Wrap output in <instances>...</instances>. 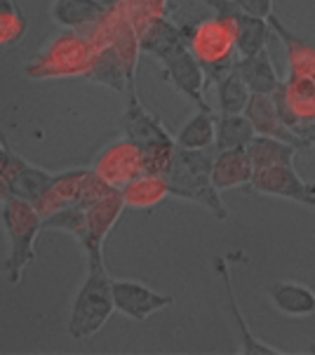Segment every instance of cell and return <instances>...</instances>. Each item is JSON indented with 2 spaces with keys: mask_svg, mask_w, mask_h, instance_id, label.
Segmentation results:
<instances>
[{
  "mask_svg": "<svg viewBox=\"0 0 315 355\" xmlns=\"http://www.w3.org/2000/svg\"><path fill=\"white\" fill-rule=\"evenodd\" d=\"M139 50L160 59L165 76L184 97H189L200 111H212L205 99V73L198 59L193 57L181 33V26L172 24L167 17L151 21V26L139 35Z\"/></svg>",
  "mask_w": 315,
  "mask_h": 355,
  "instance_id": "obj_1",
  "label": "cell"
},
{
  "mask_svg": "<svg viewBox=\"0 0 315 355\" xmlns=\"http://www.w3.org/2000/svg\"><path fill=\"white\" fill-rule=\"evenodd\" d=\"M207 5L214 10V17L203 19L198 24H181V33L203 66L205 80L219 83L228 71L235 69V8L233 0H207Z\"/></svg>",
  "mask_w": 315,
  "mask_h": 355,
  "instance_id": "obj_2",
  "label": "cell"
},
{
  "mask_svg": "<svg viewBox=\"0 0 315 355\" xmlns=\"http://www.w3.org/2000/svg\"><path fill=\"white\" fill-rule=\"evenodd\" d=\"M212 158L214 155H210L207 151L177 148L169 172L165 174L169 196L203 205L216 219H228V209L226 202L221 200V191L212 182Z\"/></svg>",
  "mask_w": 315,
  "mask_h": 355,
  "instance_id": "obj_3",
  "label": "cell"
},
{
  "mask_svg": "<svg viewBox=\"0 0 315 355\" xmlns=\"http://www.w3.org/2000/svg\"><path fill=\"white\" fill-rule=\"evenodd\" d=\"M125 137H130L139 146L144 174H160V177H165L174 160V153L179 148L177 139L165 130L160 118L144 108V104L137 97L135 85L130 87V97H127Z\"/></svg>",
  "mask_w": 315,
  "mask_h": 355,
  "instance_id": "obj_4",
  "label": "cell"
},
{
  "mask_svg": "<svg viewBox=\"0 0 315 355\" xmlns=\"http://www.w3.org/2000/svg\"><path fill=\"white\" fill-rule=\"evenodd\" d=\"M96 57V47L83 31L66 28L52 43L38 52L26 66L28 78H87Z\"/></svg>",
  "mask_w": 315,
  "mask_h": 355,
  "instance_id": "obj_5",
  "label": "cell"
},
{
  "mask_svg": "<svg viewBox=\"0 0 315 355\" xmlns=\"http://www.w3.org/2000/svg\"><path fill=\"white\" fill-rule=\"evenodd\" d=\"M0 219L10 243V254L5 261V275L12 285H19L24 268L35 259V238L42 231V216L33 202L24 198H10L0 202Z\"/></svg>",
  "mask_w": 315,
  "mask_h": 355,
  "instance_id": "obj_6",
  "label": "cell"
},
{
  "mask_svg": "<svg viewBox=\"0 0 315 355\" xmlns=\"http://www.w3.org/2000/svg\"><path fill=\"white\" fill-rule=\"evenodd\" d=\"M87 278H85L83 287L78 290V297L71 309V322L69 334L74 339H90L99 332L108 322V318L116 311L113 304V290L111 278H108L104 268V259L99 261H87Z\"/></svg>",
  "mask_w": 315,
  "mask_h": 355,
  "instance_id": "obj_7",
  "label": "cell"
},
{
  "mask_svg": "<svg viewBox=\"0 0 315 355\" xmlns=\"http://www.w3.org/2000/svg\"><path fill=\"white\" fill-rule=\"evenodd\" d=\"M250 186L264 196L284 198V200H294L315 209V182L313 184L304 182L299 177V172L294 170V162L254 170Z\"/></svg>",
  "mask_w": 315,
  "mask_h": 355,
  "instance_id": "obj_8",
  "label": "cell"
},
{
  "mask_svg": "<svg viewBox=\"0 0 315 355\" xmlns=\"http://www.w3.org/2000/svg\"><path fill=\"white\" fill-rule=\"evenodd\" d=\"M92 170L99 174L104 182L111 184L113 189H123L127 182H132V179L144 172L139 146L130 137H123V139L106 144V146L96 153Z\"/></svg>",
  "mask_w": 315,
  "mask_h": 355,
  "instance_id": "obj_9",
  "label": "cell"
},
{
  "mask_svg": "<svg viewBox=\"0 0 315 355\" xmlns=\"http://www.w3.org/2000/svg\"><path fill=\"white\" fill-rule=\"evenodd\" d=\"M125 209V200L120 196V189L101 198L99 202H94L92 207L85 209V240L83 248L87 254V261H99L101 257V245H104L106 236L111 233V228L116 226Z\"/></svg>",
  "mask_w": 315,
  "mask_h": 355,
  "instance_id": "obj_10",
  "label": "cell"
},
{
  "mask_svg": "<svg viewBox=\"0 0 315 355\" xmlns=\"http://www.w3.org/2000/svg\"><path fill=\"white\" fill-rule=\"evenodd\" d=\"M111 290L116 311L137 322H144L153 313L167 309L172 304L169 294H158L137 280H111Z\"/></svg>",
  "mask_w": 315,
  "mask_h": 355,
  "instance_id": "obj_11",
  "label": "cell"
},
{
  "mask_svg": "<svg viewBox=\"0 0 315 355\" xmlns=\"http://www.w3.org/2000/svg\"><path fill=\"white\" fill-rule=\"evenodd\" d=\"M245 116L250 118L257 135L273 137V139H280L284 144H292L294 148H308L306 141L299 139V137L282 123L280 113H278V108H275V101L273 97H269V94H252L250 101H247Z\"/></svg>",
  "mask_w": 315,
  "mask_h": 355,
  "instance_id": "obj_12",
  "label": "cell"
},
{
  "mask_svg": "<svg viewBox=\"0 0 315 355\" xmlns=\"http://www.w3.org/2000/svg\"><path fill=\"white\" fill-rule=\"evenodd\" d=\"M85 174H87V170H69V172L52 174L50 182L42 189V193L35 198V202H33L42 219L59 212V209L74 207Z\"/></svg>",
  "mask_w": 315,
  "mask_h": 355,
  "instance_id": "obj_13",
  "label": "cell"
},
{
  "mask_svg": "<svg viewBox=\"0 0 315 355\" xmlns=\"http://www.w3.org/2000/svg\"><path fill=\"white\" fill-rule=\"evenodd\" d=\"M252 177L254 167L245 148H223L212 158V182L219 191L250 186Z\"/></svg>",
  "mask_w": 315,
  "mask_h": 355,
  "instance_id": "obj_14",
  "label": "cell"
},
{
  "mask_svg": "<svg viewBox=\"0 0 315 355\" xmlns=\"http://www.w3.org/2000/svg\"><path fill=\"white\" fill-rule=\"evenodd\" d=\"M113 0H57L52 17L57 24L74 31H87L101 19V15L111 8Z\"/></svg>",
  "mask_w": 315,
  "mask_h": 355,
  "instance_id": "obj_15",
  "label": "cell"
},
{
  "mask_svg": "<svg viewBox=\"0 0 315 355\" xmlns=\"http://www.w3.org/2000/svg\"><path fill=\"white\" fill-rule=\"evenodd\" d=\"M235 71L240 73L252 94H269L271 97L282 83L273 62H271L269 50H262L259 54H252V57H240L235 62Z\"/></svg>",
  "mask_w": 315,
  "mask_h": 355,
  "instance_id": "obj_16",
  "label": "cell"
},
{
  "mask_svg": "<svg viewBox=\"0 0 315 355\" xmlns=\"http://www.w3.org/2000/svg\"><path fill=\"white\" fill-rule=\"evenodd\" d=\"M120 196L125 200V207L135 209H151L160 205L169 196V184L160 174H139L132 182H127L120 189Z\"/></svg>",
  "mask_w": 315,
  "mask_h": 355,
  "instance_id": "obj_17",
  "label": "cell"
},
{
  "mask_svg": "<svg viewBox=\"0 0 315 355\" xmlns=\"http://www.w3.org/2000/svg\"><path fill=\"white\" fill-rule=\"evenodd\" d=\"M269 26L282 38L284 52H287V69L289 76H311L315 78V45L299 38L282 26L275 15L269 17Z\"/></svg>",
  "mask_w": 315,
  "mask_h": 355,
  "instance_id": "obj_18",
  "label": "cell"
},
{
  "mask_svg": "<svg viewBox=\"0 0 315 355\" xmlns=\"http://www.w3.org/2000/svg\"><path fill=\"white\" fill-rule=\"evenodd\" d=\"M214 268H216V273L221 275L223 290H226V297H228V309H231L233 318H235V322H238V327H240V336H242V341H240V353H245V355H259V353H262V355H282L280 348L264 344V341H259L257 336H254V334L250 332V329H247V322H245V318H242V313H240V306H238V302H235L233 280H231V270H228L226 259H223V257H216V259H214Z\"/></svg>",
  "mask_w": 315,
  "mask_h": 355,
  "instance_id": "obj_19",
  "label": "cell"
},
{
  "mask_svg": "<svg viewBox=\"0 0 315 355\" xmlns=\"http://www.w3.org/2000/svg\"><path fill=\"white\" fill-rule=\"evenodd\" d=\"M3 172L8 174L15 196L24 198V200H28V202H35V198L42 193V189H45L52 177V172H45V170H38V167L28 165L26 160H22L19 155H15V153L10 155Z\"/></svg>",
  "mask_w": 315,
  "mask_h": 355,
  "instance_id": "obj_20",
  "label": "cell"
},
{
  "mask_svg": "<svg viewBox=\"0 0 315 355\" xmlns=\"http://www.w3.org/2000/svg\"><path fill=\"white\" fill-rule=\"evenodd\" d=\"M271 302L280 313L289 318H306L315 313V292L301 282L280 280L271 285Z\"/></svg>",
  "mask_w": 315,
  "mask_h": 355,
  "instance_id": "obj_21",
  "label": "cell"
},
{
  "mask_svg": "<svg viewBox=\"0 0 315 355\" xmlns=\"http://www.w3.org/2000/svg\"><path fill=\"white\" fill-rule=\"evenodd\" d=\"M271 40V26L269 19H259V17L245 15L238 10L235 15V50L240 57H252L266 50Z\"/></svg>",
  "mask_w": 315,
  "mask_h": 355,
  "instance_id": "obj_22",
  "label": "cell"
},
{
  "mask_svg": "<svg viewBox=\"0 0 315 355\" xmlns=\"http://www.w3.org/2000/svg\"><path fill=\"white\" fill-rule=\"evenodd\" d=\"M247 155L252 160L254 170H264V167H273V165H289L296 158V151L292 144H284L273 137H262L257 135L254 139L245 146Z\"/></svg>",
  "mask_w": 315,
  "mask_h": 355,
  "instance_id": "obj_23",
  "label": "cell"
},
{
  "mask_svg": "<svg viewBox=\"0 0 315 355\" xmlns=\"http://www.w3.org/2000/svg\"><path fill=\"white\" fill-rule=\"evenodd\" d=\"M216 137V116L212 111H200L196 116H191L184 123V128L179 130L177 139L179 148H191V151H207L210 146H214Z\"/></svg>",
  "mask_w": 315,
  "mask_h": 355,
  "instance_id": "obj_24",
  "label": "cell"
},
{
  "mask_svg": "<svg viewBox=\"0 0 315 355\" xmlns=\"http://www.w3.org/2000/svg\"><path fill=\"white\" fill-rule=\"evenodd\" d=\"M254 137H257V132H254V125L245 113H219L216 116V151H223V148H245Z\"/></svg>",
  "mask_w": 315,
  "mask_h": 355,
  "instance_id": "obj_25",
  "label": "cell"
},
{
  "mask_svg": "<svg viewBox=\"0 0 315 355\" xmlns=\"http://www.w3.org/2000/svg\"><path fill=\"white\" fill-rule=\"evenodd\" d=\"M252 92L245 85L238 71H228L226 76L216 83V104H219V113H245L247 101H250Z\"/></svg>",
  "mask_w": 315,
  "mask_h": 355,
  "instance_id": "obj_26",
  "label": "cell"
},
{
  "mask_svg": "<svg viewBox=\"0 0 315 355\" xmlns=\"http://www.w3.org/2000/svg\"><path fill=\"white\" fill-rule=\"evenodd\" d=\"M118 3L125 10L127 19L132 21V26L137 28L139 35L151 26V21L167 17L169 12V0H118Z\"/></svg>",
  "mask_w": 315,
  "mask_h": 355,
  "instance_id": "obj_27",
  "label": "cell"
},
{
  "mask_svg": "<svg viewBox=\"0 0 315 355\" xmlns=\"http://www.w3.org/2000/svg\"><path fill=\"white\" fill-rule=\"evenodd\" d=\"M26 17L15 8L12 0H0V45H15L26 33Z\"/></svg>",
  "mask_w": 315,
  "mask_h": 355,
  "instance_id": "obj_28",
  "label": "cell"
},
{
  "mask_svg": "<svg viewBox=\"0 0 315 355\" xmlns=\"http://www.w3.org/2000/svg\"><path fill=\"white\" fill-rule=\"evenodd\" d=\"M233 3L240 12L259 17V19H269L273 15V0H233Z\"/></svg>",
  "mask_w": 315,
  "mask_h": 355,
  "instance_id": "obj_29",
  "label": "cell"
},
{
  "mask_svg": "<svg viewBox=\"0 0 315 355\" xmlns=\"http://www.w3.org/2000/svg\"><path fill=\"white\" fill-rule=\"evenodd\" d=\"M10 198H17V196H15V191H12V184H10L8 174L0 172V202L10 200Z\"/></svg>",
  "mask_w": 315,
  "mask_h": 355,
  "instance_id": "obj_30",
  "label": "cell"
}]
</instances>
